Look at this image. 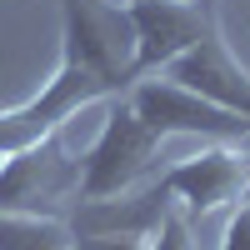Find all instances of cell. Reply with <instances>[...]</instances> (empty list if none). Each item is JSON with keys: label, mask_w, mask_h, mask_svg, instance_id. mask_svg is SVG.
<instances>
[{"label": "cell", "mask_w": 250, "mask_h": 250, "mask_svg": "<svg viewBox=\"0 0 250 250\" xmlns=\"http://www.w3.org/2000/svg\"><path fill=\"white\" fill-rule=\"evenodd\" d=\"M155 190L175 195L190 215H210V210H220V205H230L250 190V150L240 140H215L210 150L170 165Z\"/></svg>", "instance_id": "cell-6"}, {"label": "cell", "mask_w": 250, "mask_h": 250, "mask_svg": "<svg viewBox=\"0 0 250 250\" xmlns=\"http://www.w3.org/2000/svg\"><path fill=\"white\" fill-rule=\"evenodd\" d=\"M75 190H80V155L65 145L60 130H50L25 150L0 155V210H40Z\"/></svg>", "instance_id": "cell-4"}, {"label": "cell", "mask_w": 250, "mask_h": 250, "mask_svg": "<svg viewBox=\"0 0 250 250\" xmlns=\"http://www.w3.org/2000/svg\"><path fill=\"white\" fill-rule=\"evenodd\" d=\"M75 250H145L140 230H125V235H90V240H75Z\"/></svg>", "instance_id": "cell-11"}, {"label": "cell", "mask_w": 250, "mask_h": 250, "mask_svg": "<svg viewBox=\"0 0 250 250\" xmlns=\"http://www.w3.org/2000/svg\"><path fill=\"white\" fill-rule=\"evenodd\" d=\"M130 105L135 115L150 125L160 140L170 135H205V140H245L250 135V120L215 105V100H205L195 90L175 85V80L165 75H140L130 85Z\"/></svg>", "instance_id": "cell-3"}, {"label": "cell", "mask_w": 250, "mask_h": 250, "mask_svg": "<svg viewBox=\"0 0 250 250\" xmlns=\"http://www.w3.org/2000/svg\"><path fill=\"white\" fill-rule=\"evenodd\" d=\"M0 250H75V230L40 210H0Z\"/></svg>", "instance_id": "cell-8"}, {"label": "cell", "mask_w": 250, "mask_h": 250, "mask_svg": "<svg viewBox=\"0 0 250 250\" xmlns=\"http://www.w3.org/2000/svg\"><path fill=\"white\" fill-rule=\"evenodd\" d=\"M125 15H130V30H135V80L160 75L210 25H220L210 0L205 5H195V0H130Z\"/></svg>", "instance_id": "cell-5"}, {"label": "cell", "mask_w": 250, "mask_h": 250, "mask_svg": "<svg viewBox=\"0 0 250 250\" xmlns=\"http://www.w3.org/2000/svg\"><path fill=\"white\" fill-rule=\"evenodd\" d=\"M145 250H195V230H190V210L165 195V190H150L145 195Z\"/></svg>", "instance_id": "cell-9"}, {"label": "cell", "mask_w": 250, "mask_h": 250, "mask_svg": "<svg viewBox=\"0 0 250 250\" xmlns=\"http://www.w3.org/2000/svg\"><path fill=\"white\" fill-rule=\"evenodd\" d=\"M215 250H250V190L240 195L235 215L225 220V235H220V245H215Z\"/></svg>", "instance_id": "cell-10"}, {"label": "cell", "mask_w": 250, "mask_h": 250, "mask_svg": "<svg viewBox=\"0 0 250 250\" xmlns=\"http://www.w3.org/2000/svg\"><path fill=\"white\" fill-rule=\"evenodd\" d=\"M60 65L45 80V90L30 95L25 105L0 110V155L25 150L60 130L80 105L100 95H120L135 85V30L125 5L105 0H60Z\"/></svg>", "instance_id": "cell-1"}, {"label": "cell", "mask_w": 250, "mask_h": 250, "mask_svg": "<svg viewBox=\"0 0 250 250\" xmlns=\"http://www.w3.org/2000/svg\"><path fill=\"white\" fill-rule=\"evenodd\" d=\"M155 155H160V135L135 115V105H130V100L110 105L95 145L80 155V190H75V200L105 205V200L125 195L155 165Z\"/></svg>", "instance_id": "cell-2"}, {"label": "cell", "mask_w": 250, "mask_h": 250, "mask_svg": "<svg viewBox=\"0 0 250 250\" xmlns=\"http://www.w3.org/2000/svg\"><path fill=\"white\" fill-rule=\"evenodd\" d=\"M160 75L250 120V70H245L240 60L230 55V45H225L220 25H210V30H205L190 50H185V55H175Z\"/></svg>", "instance_id": "cell-7"}]
</instances>
